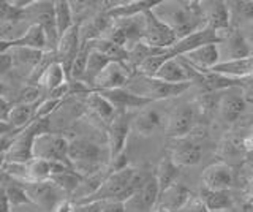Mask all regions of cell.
<instances>
[{
  "instance_id": "cell-1",
  "label": "cell",
  "mask_w": 253,
  "mask_h": 212,
  "mask_svg": "<svg viewBox=\"0 0 253 212\" xmlns=\"http://www.w3.org/2000/svg\"><path fill=\"white\" fill-rule=\"evenodd\" d=\"M154 172L146 170L126 167L119 171H111L103 179V182L95 192L90 195L79 198L78 204H90V203H103V201H128L134 193H138L142 185L150 179Z\"/></svg>"
},
{
  "instance_id": "cell-2",
  "label": "cell",
  "mask_w": 253,
  "mask_h": 212,
  "mask_svg": "<svg viewBox=\"0 0 253 212\" xmlns=\"http://www.w3.org/2000/svg\"><path fill=\"white\" fill-rule=\"evenodd\" d=\"M152 13L176 34L177 40L206 27L201 2H157Z\"/></svg>"
},
{
  "instance_id": "cell-3",
  "label": "cell",
  "mask_w": 253,
  "mask_h": 212,
  "mask_svg": "<svg viewBox=\"0 0 253 212\" xmlns=\"http://www.w3.org/2000/svg\"><path fill=\"white\" fill-rule=\"evenodd\" d=\"M105 157L111 160L109 149L103 147V144L85 138L71 139L68 144V160L71 168L79 172L83 177H92L100 172V168L106 162Z\"/></svg>"
},
{
  "instance_id": "cell-4",
  "label": "cell",
  "mask_w": 253,
  "mask_h": 212,
  "mask_svg": "<svg viewBox=\"0 0 253 212\" xmlns=\"http://www.w3.org/2000/svg\"><path fill=\"white\" fill-rule=\"evenodd\" d=\"M190 87H192L190 83L169 84V83H163L160 80H157V78L144 76L139 73H133L128 84L125 85L126 90H130L131 93H134V95H138L141 98L149 100L150 103L180 97L182 93Z\"/></svg>"
},
{
  "instance_id": "cell-5",
  "label": "cell",
  "mask_w": 253,
  "mask_h": 212,
  "mask_svg": "<svg viewBox=\"0 0 253 212\" xmlns=\"http://www.w3.org/2000/svg\"><path fill=\"white\" fill-rule=\"evenodd\" d=\"M68 144L70 139L60 133H40L34 139V159L57 162L71 167L68 160Z\"/></svg>"
},
{
  "instance_id": "cell-6",
  "label": "cell",
  "mask_w": 253,
  "mask_h": 212,
  "mask_svg": "<svg viewBox=\"0 0 253 212\" xmlns=\"http://www.w3.org/2000/svg\"><path fill=\"white\" fill-rule=\"evenodd\" d=\"M22 16L30 26L35 24L43 29L47 43H49V48L51 51H54L59 40L54 19V2H30L29 6L22 10Z\"/></svg>"
},
{
  "instance_id": "cell-7",
  "label": "cell",
  "mask_w": 253,
  "mask_h": 212,
  "mask_svg": "<svg viewBox=\"0 0 253 212\" xmlns=\"http://www.w3.org/2000/svg\"><path fill=\"white\" fill-rule=\"evenodd\" d=\"M26 190L30 204H35L38 209L52 212L55 204L62 201V190L51 179L47 180H30V182H19Z\"/></svg>"
},
{
  "instance_id": "cell-8",
  "label": "cell",
  "mask_w": 253,
  "mask_h": 212,
  "mask_svg": "<svg viewBox=\"0 0 253 212\" xmlns=\"http://www.w3.org/2000/svg\"><path fill=\"white\" fill-rule=\"evenodd\" d=\"M142 43L155 49H169L177 43V37L172 30L158 19L152 10L144 13V35Z\"/></svg>"
},
{
  "instance_id": "cell-9",
  "label": "cell",
  "mask_w": 253,
  "mask_h": 212,
  "mask_svg": "<svg viewBox=\"0 0 253 212\" xmlns=\"http://www.w3.org/2000/svg\"><path fill=\"white\" fill-rule=\"evenodd\" d=\"M218 35V54L220 62L236 60V59H245L252 56V48L249 46L245 37L242 35L241 29H228L225 32H220Z\"/></svg>"
},
{
  "instance_id": "cell-10",
  "label": "cell",
  "mask_w": 253,
  "mask_h": 212,
  "mask_svg": "<svg viewBox=\"0 0 253 212\" xmlns=\"http://www.w3.org/2000/svg\"><path fill=\"white\" fill-rule=\"evenodd\" d=\"M133 72L126 67L124 62H109L103 68V72L95 78L92 84V90L105 92V90H116L124 89L128 84Z\"/></svg>"
},
{
  "instance_id": "cell-11",
  "label": "cell",
  "mask_w": 253,
  "mask_h": 212,
  "mask_svg": "<svg viewBox=\"0 0 253 212\" xmlns=\"http://www.w3.org/2000/svg\"><path fill=\"white\" fill-rule=\"evenodd\" d=\"M193 128H195V108L190 103L177 106L166 117L165 131L171 139L187 138Z\"/></svg>"
},
{
  "instance_id": "cell-12",
  "label": "cell",
  "mask_w": 253,
  "mask_h": 212,
  "mask_svg": "<svg viewBox=\"0 0 253 212\" xmlns=\"http://www.w3.org/2000/svg\"><path fill=\"white\" fill-rule=\"evenodd\" d=\"M131 130V117L128 113H117L108 125V149L111 160L125 152L126 139ZM109 160V162H111Z\"/></svg>"
},
{
  "instance_id": "cell-13",
  "label": "cell",
  "mask_w": 253,
  "mask_h": 212,
  "mask_svg": "<svg viewBox=\"0 0 253 212\" xmlns=\"http://www.w3.org/2000/svg\"><path fill=\"white\" fill-rule=\"evenodd\" d=\"M168 157L177 165L182 167H195L201 162L203 147L195 139L190 138H177L171 141V146L168 147Z\"/></svg>"
},
{
  "instance_id": "cell-14",
  "label": "cell",
  "mask_w": 253,
  "mask_h": 212,
  "mask_svg": "<svg viewBox=\"0 0 253 212\" xmlns=\"http://www.w3.org/2000/svg\"><path fill=\"white\" fill-rule=\"evenodd\" d=\"M203 188L208 190H231L234 187V171L225 162H215L201 172Z\"/></svg>"
},
{
  "instance_id": "cell-15",
  "label": "cell",
  "mask_w": 253,
  "mask_h": 212,
  "mask_svg": "<svg viewBox=\"0 0 253 212\" xmlns=\"http://www.w3.org/2000/svg\"><path fill=\"white\" fill-rule=\"evenodd\" d=\"M204 26L213 30V32H225L231 29V11H229L228 2L221 0H212V2H201Z\"/></svg>"
},
{
  "instance_id": "cell-16",
  "label": "cell",
  "mask_w": 253,
  "mask_h": 212,
  "mask_svg": "<svg viewBox=\"0 0 253 212\" xmlns=\"http://www.w3.org/2000/svg\"><path fill=\"white\" fill-rule=\"evenodd\" d=\"M150 105L139 109L131 119V128L141 136H150V135H154V133H157L160 128H165L166 117H168L162 111H158L157 108H152Z\"/></svg>"
},
{
  "instance_id": "cell-17",
  "label": "cell",
  "mask_w": 253,
  "mask_h": 212,
  "mask_svg": "<svg viewBox=\"0 0 253 212\" xmlns=\"http://www.w3.org/2000/svg\"><path fill=\"white\" fill-rule=\"evenodd\" d=\"M158 198H160V187L152 174L138 193H134L128 201H125V208H133V211L136 212H152L157 208Z\"/></svg>"
},
{
  "instance_id": "cell-18",
  "label": "cell",
  "mask_w": 253,
  "mask_h": 212,
  "mask_svg": "<svg viewBox=\"0 0 253 212\" xmlns=\"http://www.w3.org/2000/svg\"><path fill=\"white\" fill-rule=\"evenodd\" d=\"M245 97L242 87H231L226 90H221V97L218 100V108H220V114L221 117L233 124L236 122L242 113L245 111Z\"/></svg>"
},
{
  "instance_id": "cell-19",
  "label": "cell",
  "mask_w": 253,
  "mask_h": 212,
  "mask_svg": "<svg viewBox=\"0 0 253 212\" xmlns=\"http://www.w3.org/2000/svg\"><path fill=\"white\" fill-rule=\"evenodd\" d=\"M212 43H218V35L213 30L204 27L177 40V43L171 48V52L174 54V57H182L188 52L201 48V46L212 44Z\"/></svg>"
},
{
  "instance_id": "cell-20",
  "label": "cell",
  "mask_w": 253,
  "mask_h": 212,
  "mask_svg": "<svg viewBox=\"0 0 253 212\" xmlns=\"http://www.w3.org/2000/svg\"><path fill=\"white\" fill-rule=\"evenodd\" d=\"M182 59H184L192 68H195L196 72L208 73L217 64H220L218 46H217V43L201 46V48L188 52L185 56H182Z\"/></svg>"
},
{
  "instance_id": "cell-21",
  "label": "cell",
  "mask_w": 253,
  "mask_h": 212,
  "mask_svg": "<svg viewBox=\"0 0 253 212\" xmlns=\"http://www.w3.org/2000/svg\"><path fill=\"white\" fill-rule=\"evenodd\" d=\"M100 93L116 108L117 113H128V111H133V109H138L139 111V109H142L144 106L150 105L149 100L134 95V93L126 90L125 87L116 89V90H105Z\"/></svg>"
},
{
  "instance_id": "cell-22",
  "label": "cell",
  "mask_w": 253,
  "mask_h": 212,
  "mask_svg": "<svg viewBox=\"0 0 253 212\" xmlns=\"http://www.w3.org/2000/svg\"><path fill=\"white\" fill-rule=\"evenodd\" d=\"M212 73L231 78V80H245L253 78V54L245 59H236L228 62H220L211 70Z\"/></svg>"
},
{
  "instance_id": "cell-23",
  "label": "cell",
  "mask_w": 253,
  "mask_h": 212,
  "mask_svg": "<svg viewBox=\"0 0 253 212\" xmlns=\"http://www.w3.org/2000/svg\"><path fill=\"white\" fill-rule=\"evenodd\" d=\"M190 198H192V193H190L188 188L176 182L166 188V190L160 192V198H158L157 206L169 212H179L188 203Z\"/></svg>"
},
{
  "instance_id": "cell-24",
  "label": "cell",
  "mask_w": 253,
  "mask_h": 212,
  "mask_svg": "<svg viewBox=\"0 0 253 212\" xmlns=\"http://www.w3.org/2000/svg\"><path fill=\"white\" fill-rule=\"evenodd\" d=\"M157 2H147V0H133V2H117L113 6H108L105 10L108 16L116 19H125V18H134L139 14H144L146 11L152 10Z\"/></svg>"
},
{
  "instance_id": "cell-25",
  "label": "cell",
  "mask_w": 253,
  "mask_h": 212,
  "mask_svg": "<svg viewBox=\"0 0 253 212\" xmlns=\"http://www.w3.org/2000/svg\"><path fill=\"white\" fill-rule=\"evenodd\" d=\"M11 48H29V49H35V51H42V52L51 51L46 34L43 32L42 27L35 26V24H32L27 29V32L24 34L18 42L6 44V49H11Z\"/></svg>"
},
{
  "instance_id": "cell-26",
  "label": "cell",
  "mask_w": 253,
  "mask_h": 212,
  "mask_svg": "<svg viewBox=\"0 0 253 212\" xmlns=\"http://www.w3.org/2000/svg\"><path fill=\"white\" fill-rule=\"evenodd\" d=\"M85 108H87V111H90L98 121L105 122L106 125H109L111 121H113L117 114L116 108L111 105L100 92H95V90H92L90 93L85 95Z\"/></svg>"
},
{
  "instance_id": "cell-27",
  "label": "cell",
  "mask_w": 253,
  "mask_h": 212,
  "mask_svg": "<svg viewBox=\"0 0 253 212\" xmlns=\"http://www.w3.org/2000/svg\"><path fill=\"white\" fill-rule=\"evenodd\" d=\"M67 81L68 80H67L65 70H63L62 64L57 60H54L52 64H49L44 68V72L40 75L35 84H38L42 90H46V93H49L51 90H54L55 87H59V85H62Z\"/></svg>"
},
{
  "instance_id": "cell-28",
  "label": "cell",
  "mask_w": 253,
  "mask_h": 212,
  "mask_svg": "<svg viewBox=\"0 0 253 212\" xmlns=\"http://www.w3.org/2000/svg\"><path fill=\"white\" fill-rule=\"evenodd\" d=\"M8 52H10L11 60H13V68L19 67L24 70H29V73L32 75H34L37 67L40 65V62L44 57V52L29 49V48H11V49H8Z\"/></svg>"
},
{
  "instance_id": "cell-29",
  "label": "cell",
  "mask_w": 253,
  "mask_h": 212,
  "mask_svg": "<svg viewBox=\"0 0 253 212\" xmlns=\"http://www.w3.org/2000/svg\"><path fill=\"white\" fill-rule=\"evenodd\" d=\"M200 198L211 212L229 211V208L233 206V196L229 190H208V188H203Z\"/></svg>"
},
{
  "instance_id": "cell-30",
  "label": "cell",
  "mask_w": 253,
  "mask_h": 212,
  "mask_svg": "<svg viewBox=\"0 0 253 212\" xmlns=\"http://www.w3.org/2000/svg\"><path fill=\"white\" fill-rule=\"evenodd\" d=\"M179 167L174 163L168 155L163 157L162 162L158 163L157 171L154 172V176L158 182V187H160V192L166 190L168 187H171L172 184L177 182V176H179Z\"/></svg>"
},
{
  "instance_id": "cell-31",
  "label": "cell",
  "mask_w": 253,
  "mask_h": 212,
  "mask_svg": "<svg viewBox=\"0 0 253 212\" xmlns=\"http://www.w3.org/2000/svg\"><path fill=\"white\" fill-rule=\"evenodd\" d=\"M35 108L37 105H13L10 116H8V124L16 131L24 130L35 121Z\"/></svg>"
},
{
  "instance_id": "cell-32",
  "label": "cell",
  "mask_w": 253,
  "mask_h": 212,
  "mask_svg": "<svg viewBox=\"0 0 253 212\" xmlns=\"http://www.w3.org/2000/svg\"><path fill=\"white\" fill-rule=\"evenodd\" d=\"M54 19H55V29H57L59 37L75 26V16L71 10V3L67 0H57L54 2Z\"/></svg>"
},
{
  "instance_id": "cell-33",
  "label": "cell",
  "mask_w": 253,
  "mask_h": 212,
  "mask_svg": "<svg viewBox=\"0 0 253 212\" xmlns=\"http://www.w3.org/2000/svg\"><path fill=\"white\" fill-rule=\"evenodd\" d=\"M89 44L92 49L98 51L105 57H108L111 62H124V64L126 62V56H128L126 49L121 48V46H117L113 42L106 40V38H97V40L89 42Z\"/></svg>"
},
{
  "instance_id": "cell-34",
  "label": "cell",
  "mask_w": 253,
  "mask_h": 212,
  "mask_svg": "<svg viewBox=\"0 0 253 212\" xmlns=\"http://www.w3.org/2000/svg\"><path fill=\"white\" fill-rule=\"evenodd\" d=\"M51 180L60 188L63 193L73 195V193H76L79 190V187L83 185L84 177L79 174V172H76L73 168H68V170H65L63 172H60V174L52 176Z\"/></svg>"
},
{
  "instance_id": "cell-35",
  "label": "cell",
  "mask_w": 253,
  "mask_h": 212,
  "mask_svg": "<svg viewBox=\"0 0 253 212\" xmlns=\"http://www.w3.org/2000/svg\"><path fill=\"white\" fill-rule=\"evenodd\" d=\"M24 171H26V179L22 182H30V180H47L51 179V162L42 159H32L30 162L24 163Z\"/></svg>"
},
{
  "instance_id": "cell-36",
  "label": "cell",
  "mask_w": 253,
  "mask_h": 212,
  "mask_svg": "<svg viewBox=\"0 0 253 212\" xmlns=\"http://www.w3.org/2000/svg\"><path fill=\"white\" fill-rule=\"evenodd\" d=\"M87 43H89V42H87ZM109 62L111 60L108 57H105L98 51H95V49L90 48L89 59H87V67H85V75H84V83L89 85L90 89H92V84L95 81V78H97L103 72V68H105Z\"/></svg>"
},
{
  "instance_id": "cell-37",
  "label": "cell",
  "mask_w": 253,
  "mask_h": 212,
  "mask_svg": "<svg viewBox=\"0 0 253 212\" xmlns=\"http://www.w3.org/2000/svg\"><path fill=\"white\" fill-rule=\"evenodd\" d=\"M172 57H174V54L171 52V48H169V49H162V51H158V52L154 54V56L147 57L144 62H142V64L138 67L136 73L154 78V76L158 73V70L162 68V65L165 64V62H166V60H169V59H172Z\"/></svg>"
},
{
  "instance_id": "cell-38",
  "label": "cell",
  "mask_w": 253,
  "mask_h": 212,
  "mask_svg": "<svg viewBox=\"0 0 253 212\" xmlns=\"http://www.w3.org/2000/svg\"><path fill=\"white\" fill-rule=\"evenodd\" d=\"M2 187L5 190L8 203L11 204V208H22V206H29V204H30L29 196H27L26 190H24V187L19 182L13 180V182H10L8 185H2Z\"/></svg>"
},
{
  "instance_id": "cell-39",
  "label": "cell",
  "mask_w": 253,
  "mask_h": 212,
  "mask_svg": "<svg viewBox=\"0 0 253 212\" xmlns=\"http://www.w3.org/2000/svg\"><path fill=\"white\" fill-rule=\"evenodd\" d=\"M43 90L40 89L38 84H26L19 90L18 98H16L14 105H38L42 101Z\"/></svg>"
},
{
  "instance_id": "cell-40",
  "label": "cell",
  "mask_w": 253,
  "mask_h": 212,
  "mask_svg": "<svg viewBox=\"0 0 253 212\" xmlns=\"http://www.w3.org/2000/svg\"><path fill=\"white\" fill-rule=\"evenodd\" d=\"M229 11H231V18L236 13V16L245 21V24L253 22V0H237V2H228Z\"/></svg>"
},
{
  "instance_id": "cell-41",
  "label": "cell",
  "mask_w": 253,
  "mask_h": 212,
  "mask_svg": "<svg viewBox=\"0 0 253 212\" xmlns=\"http://www.w3.org/2000/svg\"><path fill=\"white\" fill-rule=\"evenodd\" d=\"M63 105L62 100H54V98H43L35 108V121L40 119H49V117L57 111V109Z\"/></svg>"
},
{
  "instance_id": "cell-42",
  "label": "cell",
  "mask_w": 253,
  "mask_h": 212,
  "mask_svg": "<svg viewBox=\"0 0 253 212\" xmlns=\"http://www.w3.org/2000/svg\"><path fill=\"white\" fill-rule=\"evenodd\" d=\"M22 18V10H18L11 5V2H3L0 0V22L16 21Z\"/></svg>"
},
{
  "instance_id": "cell-43",
  "label": "cell",
  "mask_w": 253,
  "mask_h": 212,
  "mask_svg": "<svg viewBox=\"0 0 253 212\" xmlns=\"http://www.w3.org/2000/svg\"><path fill=\"white\" fill-rule=\"evenodd\" d=\"M179 212H211V211L204 206V203L201 201L200 196L192 195V198L188 200V203Z\"/></svg>"
},
{
  "instance_id": "cell-44",
  "label": "cell",
  "mask_w": 253,
  "mask_h": 212,
  "mask_svg": "<svg viewBox=\"0 0 253 212\" xmlns=\"http://www.w3.org/2000/svg\"><path fill=\"white\" fill-rule=\"evenodd\" d=\"M101 204V212H126L125 203L122 201H103Z\"/></svg>"
},
{
  "instance_id": "cell-45",
  "label": "cell",
  "mask_w": 253,
  "mask_h": 212,
  "mask_svg": "<svg viewBox=\"0 0 253 212\" xmlns=\"http://www.w3.org/2000/svg\"><path fill=\"white\" fill-rule=\"evenodd\" d=\"M13 68V60H11V56L10 52H0V76L2 75H6L10 70Z\"/></svg>"
},
{
  "instance_id": "cell-46",
  "label": "cell",
  "mask_w": 253,
  "mask_h": 212,
  "mask_svg": "<svg viewBox=\"0 0 253 212\" xmlns=\"http://www.w3.org/2000/svg\"><path fill=\"white\" fill-rule=\"evenodd\" d=\"M13 105L8 101L3 95H0V121L8 122V116H10Z\"/></svg>"
},
{
  "instance_id": "cell-47",
  "label": "cell",
  "mask_w": 253,
  "mask_h": 212,
  "mask_svg": "<svg viewBox=\"0 0 253 212\" xmlns=\"http://www.w3.org/2000/svg\"><path fill=\"white\" fill-rule=\"evenodd\" d=\"M71 211H75L73 209V203H71L70 200L63 198L62 201H59L57 204H55V208H54L52 212H71Z\"/></svg>"
},
{
  "instance_id": "cell-48",
  "label": "cell",
  "mask_w": 253,
  "mask_h": 212,
  "mask_svg": "<svg viewBox=\"0 0 253 212\" xmlns=\"http://www.w3.org/2000/svg\"><path fill=\"white\" fill-rule=\"evenodd\" d=\"M241 32L245 37V40H247L250 48H253V22H249V24H245V27L241 30Z\"/></svg>"
},
{
  "instance_id": "cell-49",
  "label": "cell",
  "mask_w": 253,
  "mask_h": 212,
  "mask_svg": "<svg viewBox=\"0 0 253 212\" xmlns=\"http://www.w3.org/2000/svg\"><path fill=\"white\" fill-rule=\"evenodd\" d=\"M6 177L8 176L5 174V159H3V155H0V185H3Z\"/></svg>"
},
{
  "instance_id": "cell-50",
  "label": "cell",
  "mask_w": 253,
  "mask_h": 212,
  "mask_svg": "<svg viewBox=\"0 0 253 212\" xmlns=\"http://www.w3.org/2000/svg\"><path fill=\"white\" fill-rule=\"evenodd\" d=\"M241 212H253V201H245L241 206Z\"/></svg>"
},
{
  "instance_id": "cell-51",
  "label": "cell",
  "mask_w": 253,
  "mask_h": 212,
  "mask_svg": "<svg viewBox=\"0 0 253 212\" xmlns=\"http://www.w3.org/2000/svg\"><path fill=\"white\" fill-rule=\"evenodd\" d=\"M247 192H249V198L250 201H253V177L249 180V187H247Z\"/></svg>"
},
{
  "instance_id": "cell-52",
  "label": "cell",
  "mask_w": 253,
  "mask_h": 212,
  "mask_svg": "<svg viewBox=\"0 0 253 212\" xmlns=\"http://www.w3.org/2000/svg\"><path fill=\"white\" fill-rule=\"evenodd\" d=\"M11 212H27V211L22 206V208H11Z\"/></svg>"
},
{
  "instance_id": "cell-53",
  "label": "cell",
  "mask_w": 253,
  "mask_h": 212,
  "mask_svg": "<svg viewBox=\"0 0 253 212\" xmlns=\"http://www.w3.org/2000/svg\"><path fill=\"white\" fill-rule=\"evenodd\" d=\"M152 212H169V211H166V209H163V208H160V206H157Z\"/></svg>"
},
{
  "instance_id": "cell-54",
  "label": "cell",
  "mask_w": 253,
  "mask_h": 212,
  "mask_svg": "<svg viewBox=\"0 0 253 212\" xmlns=\"http://www.w3.org/2000/svg\"><path fill=\"white\" fill-rule=\"evenodd\" d=\"M220 212H229V211H220Z\"/></svg>"
},
{
  "instance_id": "cell-55",
  "label": "cell",
  "mask_w": 253,
  "mask_h": 212,
  "mask_svg": "<svg viewBox=\"0 0 253 212\" xmlns=\"http://www.w3.org/2000/svg\"><path fill=\"white\" fill-rule=\"evenodd\" d=\"M71 212H76V211H71Z\"/></svg>"
}]
</instances>
